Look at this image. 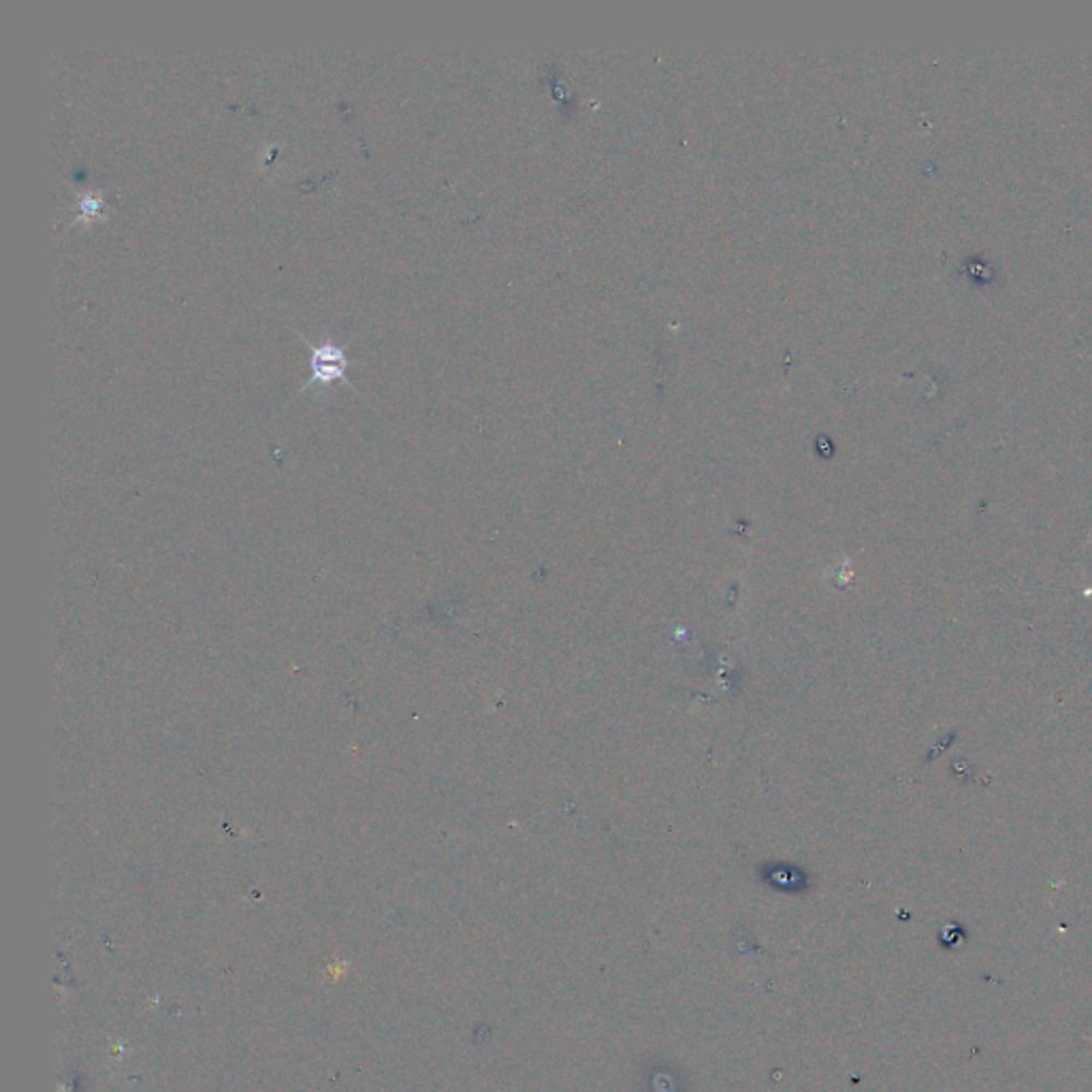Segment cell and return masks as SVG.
Listing matches in <instances>:
<instances>
[{"label": "cell", "instance_id": "obj_1", "mask_svg": "<svg viewBox=\"0 0 1092 1092\" xmlns=\"http://www.w3.org/2000/svg\"><path fill=\"white\" fill-rule=\"evenodd\" d=\"M297 335L303 339V344L312 352V359H310L312 376L301 384L299 395L305 393L308 386H314V384L329 386L333 381H341L344 384H348L355 393H359L357 386H355V382L346 376V370L352 365V361L346 355V348L350 346V341L357 335L352 339H348V341H339V339H335L329 333H325L319 341H312L308 335H303L301 332H297Z\"/></svg>", "mask_w": 1092, "mask_h": 1092}, {"label": "cell", "instance_id": "obj_2", "mask_svg": "<svg viewBox=\"0 0 1092 1092\" xmlns=\"http://www.w3.org/2000/svg\"><path fill=\"white\" fill-rule=\"evenodd\" d=\"M105 209H107V203L103 201V194L100 192H82V199H80V216L75 218V223H82V220H93L95 216H105Z\"/></svg>", "mask_w": 1092, "mask_h": 1092}]
</instances>
